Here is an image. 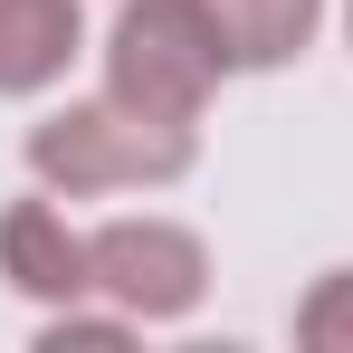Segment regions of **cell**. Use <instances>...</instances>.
I'll use <instances>...</instances> for the list:
<instances>
[{"mask_svg":"<svg viewBox=\"0 0 353 353\" xmlns=\"http://www.w3.org/2000/svg\"><path fill=\"white\" fill-rule=\"evenodd\" d=\"M29 181H48L58 201H115V191H172L201 163V124L143 115L124 96H77L58 115L29 124Z\"/></svg>","mask_w":353,"mask_h":353,"instance_id":"6da1fadb","label":"cell"},{"mask_svg":"<svg viewBox=\"0 0 353 353\" xmlns=\"http://www.w3.org/2000/svg\"><path fill=\"white\" fill-rule=\"evenodd\" d=\"M96 58H105V96L143 105V115H172V124H201L210 96L239 77L201 0H124Z\"/></svg>","mask_w":353,"mask_h":353,"instance_id":"7a4b0ae2","label":"cell"},{"mask_svg":"<svg viewBox=\"0 0 353 353\" xmlns=\"http://www.w3.org/2000/svg\"><path fill=\"white\" fill-rule=\"evenodd\" d=\"M96 248V296L124 305L134 325H181V315H201V296H210V248L201 230H181L163 210H124L105 230H86Z\"/></svg>","mask_w":353,"mask_h":353,"instance_id":"3957f363","label":"cell"},{"mask_svg":"<svg viewBox=\"0 0 353 353\" xmlns=\"http://www.w3.org/2000/svg\"><path fill=\"white\" fill-rule=\"evenodd\" d=\"M0 287L29 296V305H77V296H96V248H86V230L58 210L48 181L0 210Z\"/></svg>","mask_w":353,"mask_h":353,"instance_id":"277c9868","label":"cell"},{"mask_svg":"<svg viewBox=\"0 0 353 353\" xmlns=\"http://www.w3.org/2000/svg\"><path fill=\"white\" fill-rule=\"evenodd\" d=\"M86 58V0H0V96H48Z\"/></svg>","mask_w":353,"mask_h":353,"instance_id":"5b68a950","label":"cell"},{"mask_svg":"<svg viewBox=\"0 0 353 353\" xmlns=\"http://www.w3.org/2000/svg\"><path fill=\"white\" fill-rule=\"evenodd\" d=\"M220 48H230L239 77H268V67H296L325 29V0H201Z\"/></svg>","mask_w":353,"mask_h":353,"instance_id":"8992f818","label":"cell"},{"mask_svg":"<svg viewBox=\"0 0 353 353\" xmlns=\"http://www.w3.org/2000/svg\"><path fill=\"white\" fill-rule=\"evenodd\" d=\"M296 344L305 353H353V268H325L296 296Z\"/></svg>","mask_w":353,"mask_h":353,"instance_id":"52a82bcc","label":"cell"},{"mask_svg":"<svg viewBox=\"0 0 353 353\" xmlns=\"http://www.w3.org/2000/svg\"><path fill=\"white\" fill-rule=\"evenodd\" d=\"M344 39H353V0H344Z\"/></svg>","mask_w":353,"mask_h":353,"instance_id":"ba28073f","label":"cell"}]
</instances>
